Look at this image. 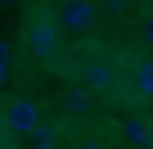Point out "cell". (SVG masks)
<instances>
[{
    "label": "cell",
    "mask_w": 153,
    "mask_h": 149,
    "mask_svg": "<svg viewBox=\"0 0 153 149\" xmlns=\"http://www.w3.org/2000/svg\"><path fill=\"white\" fill-rule=\"evenodd\" d=\"M135 92L139 96H153V60H143L135 68Z\"/></svg>",
    "instance_id": "5b68a950"
},
{
    "label": "cell",
    "mask_w": 153,
    "mask_h": 149,
    "mask_svg": "<svg viewBox=\"0 0 153 149\" xmlns=\"http://www.w3.org/2000/svg\"><path fill=\"white\" fill-rule=\"evenodd\" d=\"M93 18H96V4H89V0H68L57 11V21L68 32H85L93 25Z\"/></svg>",
    "instance_id": "6da1fadb"
},
{
    "label": "cell",
    "mask_w": 153,
    "mask_h": 149,
    "mask_svg": "<svg viewBox=\"0 0 153 149\" xmlns=\"http://www.w3.org/2000/svg\"><path fill=\"white\" fill-rule=\"evenodd\" d=\"M64 103H68V110L82 114L89 107V92H85V89H68V100H64Z\"/></svg>",
    "instance_id": "8992f818"
},
{
    "label": "cell",
    "mask_w": 153,
    "mask_h": 149,
    "mask_svg": "<svg viewBox=\"0 0 153 149\" xmlns=\"http://www.w3.org/2000/svg\"><path fill=\"white\" fill-rule=\"evenodd\" d=\"M85 82H89L93 89H111V85H114V71H111V64L93 60V64L85 68Z\"/></svg>",
    "instance_id": "277c9868"
},
{
    "label": "cell",
    "mask_w": 153,
    "mask_h": 149,
    "mask_svg": "<svg viewBox=\"0 0 153 149\" xmlns=\"http://www.w3.org/2000/svg\"><path fill=\"white\" fill-rule=\"evenodd\" d=\"M0 4H7V0H0Z\"/></svg>",
    "instance_id": "8fae6325"
},
{
    "label": "cell",
    "mask_w": 153,
    "mask_h": 149,
    "mask_svg": "<svg viewBox=\"0 0 153 149\" xmlns=\"http://www.w3.org/2000/svg\"><path fill=\"white\" fill-rule=\"evenodd\" d=\"M4 128L14 131V135H29L32 128H39V110L29 100H14V103L4 110Z\"/></svg>",
    "instance_id": "7a4b0ae2"
},
{
    "label": "cell",
    "mask_w": 153,
    "mask_h": 149,
    "mask_svg": "<svg viewBox=\"0 0 153 149\" xmlns=\"http://www.w3.org/2000/svg\"><path fill=\"white\" fill-rule=\"evenodd\" d=\"M25 43H29V50L39 53V57H46V53H53V46H57V25L53 21H32L29 29H25Z\"/></svg>",
    "instance_id": "3957f363"
},
{
    "label": "cell",
    "mask_w": 153,
    "mask_h": 149,
    "mask_svg": "<svg viewBox=\"0 0 153 149\" xmlns=\"http://www.w3.org/2000/svg\"><path fill=\"white\" fill-rule=\"evenodd\" d=\"M128 135H132L135 142H150V135L143 131V124H139V121H132V124H128Z\"/></svg>",
    "instance_id": "ba28073f"
},
{
    "label": "cell",
    "mask_w": 153,
    "mask_h": 149,
    "mask_svg": "<svg viewBox=\"0 0 153 149\" xmlns=\"http://www.w3.org/2000/svg\"><path fill=\"white\" fill-rule=\"evenodd\" d=\"M29 135L36 139V149H50V146H53V139H50V131H43V128H32Z\"/></svg>",
    "instance_id": "52a82bcc"
},
{
    "label": "cell",
    "mask_w": 153,
    "mask_h": 149,
    "mask_svg": "<svg viewBox=\"0 0 153 149\" xmlns=\"http://www.w3.org/2000/svg\"><path fill=\"white\" fill-rule=\"evenodd\" d=\"M7 64H11V46L0 39V78H4V71H7Z\"/></svg>",
    "instance_id": "9c48e42d"
},
{
    "label": "cell",
    "mask_w": 153,
    "mask_h": 149,
    "mask_svg": "<svg viewBox=\"0 0 153 149\" xmlns=\"http://www.w3.org/2000/svg\"><path fill=\"white\" fill-rule=\"evenodd\" d=\"M146 43H150V46H153V18H150V21H146Z\"/></svg>",
    "instance_id": "30bf717a"
}]
</instances>
